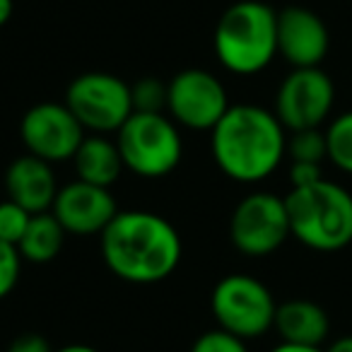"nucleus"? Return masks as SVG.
Here are the masks:
<instances>
[{"mask_svg": "<svg viewBox=\"0 0 352 352\" xmlns=\"http://www.w3.org/2000/svg\"><path fill=\"white\" fill-rule=\"evenodd\" d=\"M51 212L60 222L65 234L92 236L107 230L109 222L118 215V206L109 188L75 179L58 188Z\"/></svg>", "mask_w": 352, "mask_h": 352, "instance_id": "f8f14e48", "label": "nucleus"}, {"mask_svg": "<svg viewBox=\"0 0 352 352\" xmlns=\"http://www.w3.org/2000/svg\"><path fill=\"white\" fill-rule=\"evenodd\" d=\"M336 85L321 68H292L275 92L273 113L287 133L321 128L331 118Z\"/></svg>", "mask_w": 352, "mask_h": 352, "instance_id": "9d476101", "label": "nucleus"}, {"mask_svg": "<svg viewBox=\"0 0 352 352\" xmlns=\"http://www.w3.org/2000/svg\"><path fill=\"white\" fill-rule=\"evenodd\" d=\"M328 49V27L314 10L289 6L278 12V56L292 68H321Z\"/></svg>", "mask_w": 352, "mask_h": 352, "instance_id": "ddd939ff", "label": "nucleus"}, {"mask_svg": "<svg viewBox=\"0 0 352 352\" xmlns=\"http://www.w3.org/2000/svg\"><path fill=\"white\" fill-rule=\"evenodd\" d=\"M273 328L278 331L280 342L321 347L331 331V318L321 304L309 299H289L278 304Z\"/></svg>", "mask_w": 352, "mask_h": 352, "instance_id": "2eb2a0df", "label": "nucleus"}, {"mask_svg": "<svg viewBox=\"0 0 352 352\" xmlns=\"http://www.w3.org/2000/svg\"><path fill=\"white\" fill-rule=\"evenodd\" d=\"M287 157L292 162L323 164V160H328L326 131H321V128H307V131L289 133L287 135Z\"/></svg>", "mask_w": 352, "mask_h": 352, "instance_id": "6ab92c4d", "label": "nucleus"}, {"mask_svg": "<svg viewBox=\"0 0 352 352\" xmlns=\"http://www.w3.org/2000/svg\"><path fill=\"white\" fill-rule=\"evenodd\" d=\"M210 309L217 328L241 340H254L273 328L278 302L261 280L234 273L215 285L210 294Z\"/></svg>", "mask_w": 352, "mask_h": 352, "instance_id": "423d86ee", "label": "nucleus"}, {"mask_svg": "<svg viewBox=\"0 0 352 352\" xmlns=\"http://www.w3.org/2000/svg\"><path fill=\"white\" fill-rule=\"evenodd\" d=\"M8 352H54L44 336L39 333H25V336L15 338L8 347Z\"/></svg>", "mask_w": 352, "mask_h": 352, "instance_id": "393cba45", "label": "nucleus"}, {"mask_svg": "<svg viewBox=\"0 0 352 352\" xmlns=\"http://www.w3.org/2000/svg\"><path fill=\"white\" fill-rule=\"evenodd\" d=\"M12 12H15V3L12 0H0V27H6L10 22Z\"/></svg>", "mask_w": 352, "mask_h": 352, "instance_id": "cd10ccee", "label": "nucleus"}, {"mask_svg": "<svg viewBox=\"0 0 352 352\" xmlns=\"http://www.w3.org/2000/svg\"><path fill=\"white\" fill-rule=\"evenodd\" d=\"M22 273V256L12 244L0 241V299H6L8 294L15 289L20 283Z\"/></svg>", "mask_w": 352, "mask_h": 352, "instance_id": "4be33fe9", "label": "nucleus"}, {"mask_svg": "<svg viewBox=\"0 0 352 352\" xmlns=\"http://www.w3.org/2000/svg\"><path fill=\"white\" fill-rule=\"evenodd\" d=\"M113 140L121 152L123 166L140 179H162L171 174L184 155L179 126L166 113L133 111Z\"/></svg>", "mask_w": 352, "mask_h": 352, "instance_id": "39448f33", "label": "nucleus"}, {"mask_svg": "<svg viewBox=\"0 0 352 352\" xmlns=\"http://www.w3.org/2000/svg\"><path fill=\"white\" fill-rule=\"evenodd\" d=\"M133 111L166 113V82L160 78H140L131 85Z\"/></svg>", "mask_w": 352, "mask_h": 352, "instance_id": "aec40b11", "label": "nucleus"}, {"mask_svg": "<svg viewBox=\"0 0 352 352\" xmlns=\"http://www.w3.org/2000/svg\"><path fill=\"white\" fill-rule=\"evenodd\" d=\"M102 258L116 278L155 285L174 275L182 261V236L169 220L147 210H118L99 234Z\"/></svg>", "mask_w": 352, "mask_h": 352, "instance_id": "f257e3e1", "label": "nucleus"}, {"mask_svg": "<svg viewBox=\"0 0 352 352\" xmlns=\"http://www.w3.org/2000/svg\"><path fill=\"white\" fill-rule=\"evenodd\" d=\"M292 236L311 251L331 254L352 244V193L336 182L289 188L285 196Z\"/></svg>", "mask_w": 352, "mask_h": 352, "instance_id": "7ed1b4c3", "label": "nucleus"}, {"mask_svg": "<svg viewBox=\"0 0 352 352\" xmlns=\"http://www.w3.org/2000/svg\"><path fill=\"white\" fill-rule=\"evenodd\" d=\"M65 107L94 135H111L133 116L131 85L111 73L78 75L65 89Z\"/></svg>", "mask_w": 352, "mask_h": 352, "instance_id": "0eeeda50", "label": "nucleus"}, {"mask_svg": "<svg viewBox=\"0 0 352 352\" xmlns=\"http://www.w3.org/2000/svg\"><path fill=\"white\" fill-rule=\"evenodd\" d=\"M328 160L345 174H352V111L336 116L326 128Z\"/></svg>", "mask_w": 352, "mask_h": 352, "instance_id": "a211bd4d", "label": "nucleus"}, {"mask_svg": "<svg viewBox=\"0 0 352 352\" xmlns=\"http://www.w3.org/2000/svg\"><path fill=\"white\" fill-rule=\"evenodd\" d=\"M87 131L68 107L56 102L34 104L20 121V138L27 152L49 164L70 162Z\"/></svg>", "mask_w": 352, "mask_h": 352, "instance_id": "9b49d317", "label": "nucleus"}, {"mask_svg": "<svg viewBox=\"0 0 352 352\" xmlns=\"http://www.w3.org/2000/svg\"><path fill=\"white\" fill-rule=\"evenodd\" d=\"M321 164H311V162H292L289 164V184H292V188L311 186V184L321 182Z\"/></svg>", "mask_w": 352, "mask_h": 352, "instance_id": "b1692460", "label": "nucleus"}, {"mask_svg": "<svg viewBox=\"0 0 352 352\" xmlns=\"http://www.w3.org/2000/svg\"><path fill=\"white\" fill-rule=\"evenodd\" d=\"M225 85L203 68L176 73L166 82V116L191 131H212L230 111Z\"/></svg>", "mask_w": 352, "mask_h": 352, "instance_id": "1a4fd4ad", "label": "nucleus"}, {"mask_svg": "<svg viewBox=\"0 0 352 352\" xmlns=\"http://www.w3.org/2000/svg\"><path fill=\"white\" fill-rule=\"evenodd\" d=\"M65 236L68 234L60 227V222L56 220L54 212H39V215H32L25 236L17 244V251H20L22 261L51 263L60 254V249H63Z\"/></svg>", "mask_w": 352, "mask_h": 352, "instance_id": "f3484780", "label": "nucleus"}, {"mask_svg": "<svg viewBox=\"0 0 352 352\" xmlns=\"http://www.w3.org/2000/svg\"><path fill=\"white\" fill-rule=\"evenodd\" d=\"M210 150L227 179L258 184L287 157V131L268 109L234 104L210 131Z\"/></svg>", "mask_w": 352, "mask_h": 352, "instance_id": "f03ea898", "label": "nucleus"}, {"mask_svg": "<svg viewBox=\"0 0 352 352\" xmlns=\"http://www.w3.org/2000/svg\"><path fill=\"white\" fill-rule=\"evenodd\" d=\"M287 236H292V232L283 196L256 191L236 203L230 217V239L241 256L265 258L275 254Z\"/></svg>", "mask_w": 352, "mask_h": 352, "instance_id": "6e6552de", "label": "nucleus"}, {"mask_svg": "<svg viewBox=\"0 0 352 352\" xmlns=\"http://www.w3.org/2000/svg\"><path fill=\"white\" fill-rule=\"evenodd\" d=\"M58 188L60 186L56 182L54 164L30 155V152L12 160L6 171L8 201L22 206L32 215L49 212L58 196Z\"/></svg>", "mask_w": 352, "mask_h": 352, "instance_id": "4468645a", "label": "nucleus"}, {"mask_svg": "<svg viewBox=\"0 0 352 352\" xmlns=\"http://www.w3.org/2000/svg\"><path fill=\"white\" fill-rule=\"evenodd\" d=\"M323 352H352V336L338 338V340L331 342V345H328V350H323Z\"/></svg>", "mask_w": 352, "mask_h": 352, "instance_id": "bb28decb", "label": "nucleus"}, {"mask_svg": "<svg viewBox=\"0 0 352 352\" xmlns=\"http://www.w3.org/2000/svg\"><path fill=\"white\" fill-rule=\"evenodd\" d=\"M212 41L225 70L258 75L278 56V12L261 0H239L222 12Z\"/></svg>", "mask_w": 352, "mask_h": 352, "instance_id": "20e7f679", "label": "nucleus"}, {"mask_svg": "<svg viewBox=\"0 0 352 352\" xmlns=\"http://www.w3.org/2000/svg\"><path fill=\"white\" fill-rule=\"evenodd\" d=\"M54 352H99L97 347H92V345H85V342H73V345H63V347H58V350H54Z\"/></svg>", "mask_w": 352, "mask_h": 352, "instance_id": "c85d7f7f", "label": "nucleus"}, {"mask_svg": "<svg viewBox=\"0 0 352 352\" xmlns=\"http://www.w3.org/2000/svg\"><path fill=\"white\" fill-rule=\"evenodd\" d=\"M70 162H73L80 182L102 188H111L118 182L121 171L126 169L116 140L109 135H94V133L85 135L82 145L78 147Z\"/></svg>", "mask_w": 352, "mask_h": 352, "instance_id": "dca6fc26", "label": "nucleus"}, {"mask_svg": "<svg viewBox=\"0 0 352 352\" xmlns=\"http://www.w3.org/2000/svg\"><path fill=\"white\" fill-rule=\"evenodd\" d=\"M270 352H323L321 347H311V345H292V342H280L275 345Z\"/></svg>", "mask_w": 352, "mask_h": 352, "instance_id": "a878e982", "label": "nucleus"}, {"mask_svg": "<svg viewBox=\"0 0 352 352\" xmlns=\"http://www.w3.org/2000/svg\"><path fill=\"white\" fill-rule=\"evenodd\" d=\"M30 220H32V212H27L25 208L12 201H3L0 203V241L12 244L17 249L20 239L25 236Z\"/></svg>", "mask_w": 352, "mask_h": 352, "instance_id": "412c9836", "label": "nucleus"}, {"mask_svg": "<svg viewBox=\"0 0 352 352\" xmlns=\"http://www.w3.org/2000/svg\"><path fill=\"white\" fill-rule=\"evenodd\" d=\"M191 352H249V350H246V340L217 328V331H208L203 336H198Z\"/></svg>", "mask_w": 352, "mask_h": 352, "instance_id": "5701e85b", "label": "nucleus"}]
</instances>
